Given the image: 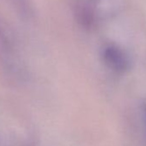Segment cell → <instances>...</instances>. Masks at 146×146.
<instances>
[{"instance_id": "obj_1", "label": "cell", "mask_w": 146, "mask_h": 146, "mask_svg": "<svg viewBox=\"0 0 146 146\" xmlns=\"http://www.w3.org/2000/svg\"><path fill=\"white\" fill-rule=\"evenodd\" d=\"M104 63L116 72L125 71L128 68L127 57L124 52L114 45L106 46L102 51Z\"/></svg>"}, {"instance_id": "obj_2", "label": "cell", "mask_w": 146, "mask_h": 146, "mask_svg": "<svg viewBox=\"0 0 146 146\" xmlns=\"http://www.w3.org/2000/svg\"><path fill=\"white\" fill-rule=\"evenodd\" d=\"M143 112H144V117H145V122H146V102L143 105Z\"/></svg>"}]
</instances>
